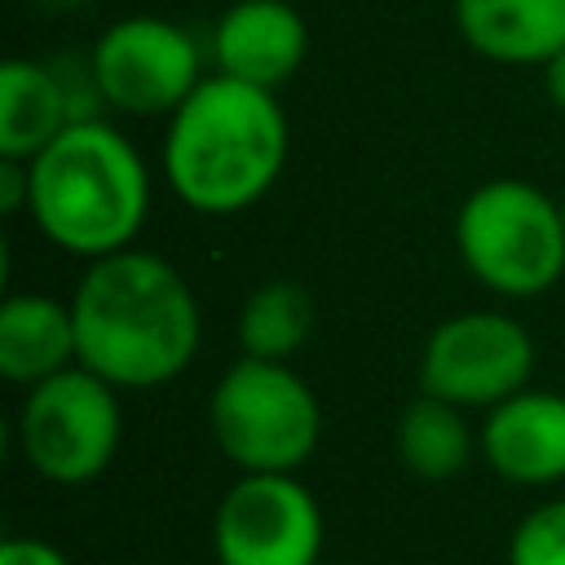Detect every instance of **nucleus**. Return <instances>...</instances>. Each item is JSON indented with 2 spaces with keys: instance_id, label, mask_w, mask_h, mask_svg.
<instances>
[{
  "instance_id": "nucleus-6",
  "label": "nucleus",
  "mask_w": 565,
  "mask_h": 565,
  "mask_svg": "<svg viewBox=\"0 0 565 565\" xmlns=\"http://www.w3.org/2000/svg\"><path fill=\"white\" fill-rule=\"evenodd\" d=\"M119 437V388L79 362L31 384L18 406V450L26 468L53 486L97 481L110 468Z\"/></svg>"
},
{
  "instance_id": "nucleus-20",
  "label": "nucleus",
  "mask_w": 565,
  "mask_h": 565,
  "mask_svg": "<svg viewBox=\"0 0 565 565\" xmlns=\"http://www.w3.org/2000/svg\"><path fill=\"white\" fill-rule=\"evenodd\" d=\"M561 207H565V199H561Z\"/></svg>"
},
{
  "instance_id": "nucleus-13",
  "label": "nucleus",
  "mask_w": 565,
  "mask_h": 565,
  "mask_svg": "<svg viewBox=\"0 0 565 565\" xmlns=\"http://www.w3.org/2000/svg\"><path fill=\"white\" fill-rule=\"evenodd\" d=\"M79 362L71 305L44 291H13L0 300V375L9 384H40Z\"/></svg>"
},
{
  "instance_id": "nucleus-14",
  "label": "nucleus",
  "mask_w": 565,
  "mask_h": 565,
  "mask_svg": "<svg viewBox=\"0 0 565 565\" xmlns=\"http://www.w3.org/2000/svg\"><path fill=\"white\" fill-rule=\"evenodd\" d=\"M66 124H75V115L57 71L9 57L0 66V159L31 163Z\"/></svg>"
},
{
  "instance_id": "nucleus-15",
  "label": "nucleus",
  "mask_w": 565,
  "mask_h": 565,
  "mask_svg": "<svg viewBox=\"0 0 565 565\" xmlns=\"http://www.w3.org/2000/svg\"><path fill=\"white\" fill-rule=\"evenodd\" d=\"M477 433L463 419V406H450L433 393H419L397 419V459L419 481H450L468 468Z\"/></svg>"
},
{
  "instance_id": "nucleus-7",
  "label": "nucleus",
  "mask_w": 565,
  "mask_h": 565,
  "mask_svg": "<svg viewBox=\"0 0 565 565\" xmlns=\"http://www.w3.org/2000/svg\"><path fill=\"white\" fill-rule=\"evenodd\" d=\"M88 75L106 106L137 119L172 115L207 79L194 35L154 13L110 22L88 53Z\"/></svg>"
},
{
  "instance_id": "nucleus-5",
  "label": "nucleus",
  "mask_w": 565,
  "mask_h": 565,
  "mask_svg": "<svg viewBox=\"0 0 565 565\" xmlns=\"http://www.w3.org/2000/svg\"><path fill=\"white\" fill-rule=\"evenodd\" d=\"M207 428L238 472H296L318 450L322 406L287 362L238 358L207 397Z\"/></svg>"
},
{
  "instance_id": "nucleus-16",
  "label": "nucleus",
  "mask_w": 565,
  "mask_h": 565,
  "mask_svg": "<svg viewBox=\"0 0 565 565\" xmlns=\"http://www.w3.org/2000/svg\"><path fill=\"white\" fill-rule=\"evenodd\" d=\"M313 322H318V305L309 287L296 278H269L256 291H247V300L238 305L234 335L243 358L287 362L313 335Z\"/></svg>"
},
{
  "instance_id": "nucleus-2",
  "label": "nucleus",
  "mask_w": 565,
  "mask_h": 565,
  "mask_svg": "<svg viewBox=\"0 0 565 565\" xmlns=\"http://www.w3.org/2000/svg\"><path fill=\"white\" fill-rule=\"evenodd\" d=\"M163 177L203 216H234L260 203L287 163V115L269 88L207 75L163 132Z\"/></svg>"
},
{
  "instance_id": "nucleus-9",
  "label": "nucleus",
  "mask_w": 565,
  "mask_h": 565,
  "mask_svg": "<svg viewBox=\"0 0 565 565\" xmlns=\"http://www.w3.org/2000/svg\"><path fill=\"white\" fill-rule=\"evenodd\" d=\"M322 508L296 472H243L212 512L221 565H322Z\"/></svg>"
},
{
  "instance_id": "nucleus-10",
  "label": "nucleus",
  "mask_w": 565,
  "mask_h": 565,
  "mask_svg": "<svg viewBox=\"0 0 565 565\" xmlns=\"http://www.w3.org/2000/svg\"><path fill=\"white\" fill-rule=\"evenodd\" d=\"M481 459L512 486H552L565 477V397L521 388L486 411L477 433Z\"/></svg>"
},
{
  "instance_id": "nucleus-18",
  "label": "nucleus",
  "mask_w": 565,
  "mask_h": 565,
  "mask_svg": "<svg viewBox=\"0 0 565 565\" xmlns=\"http://www.w3.org/2000/svg\"><path fill=\"white\" fill-rule=\"evenodd\" d=\"M0 565H71V556L44 539H4Z\"/></svg>"
},
{
  "instance_id": "nucleus-19",
  "label": "nucleus",
  "mask_w": 565,
  "mask_h": 565,
  "mask_svg": "<svg viewBox=\"0 0 565 565\" xmlns=\"http://www.w3.org/2000/svg\"><path fill=\"white\" fill-rule=\"evenodd\" d=\"M543 93H547V102L565 115V49L543 62Z\"/></svg>"
},
{
  "instance_id": "nucleus-17",
  "label": "nucleus",
  "mask_w": 565,
  "mask_h": 565,
  "mask_svg": "<svg viewBox=\"0 0 565 565\" xmlns=\"http://www.w3.org/2000/svg\"><path fill=\"white\" fill-rule=\"evenodd\" d=\"M508 565H565V499H547L516 521Z\"/></svg>"
},
{
  "instance_id": "nucleus-12",
  "label": "nucleus",
  "mask_w": 565,
  "mask_h": 565,
  "mask_svg": "<svg viewBox=\"0 0 565 565\" xmlns=\"http://www.w3.org/2000/svg\"><path fill=\"white\" fill-rule=\"evenodd\" d=\"M463 44L503 66H543L565 49V0H455Z\"/></svg>"
},
{
  "instance_id": "nucleus-1",
  "label": "nucleus",
  "mask_w": 565,
  "mask_h": 565,
  "mask_svg": "<svg viewBox=\"0 0 565 565\" xmlns=\"http://www.w3.org/2000/svg\"><path fill=\"white\" fill-rule=\"evenodd\" d=\"M79 366L115 388H159L199 353V300L177 265L124 247L88 260L75 296Z\"/></svg>"
},
{
  "instance_id": "nucleus-3",
  "label": "nucleus",
  "mask_w": 565,
  "mask_h": 565,
  "mask_svg": "<svg viewBox=\"0 0 565 565\" xmlns=\"http://www.w3.org/2000/svg\"><path fill=\"white\" fill-rule=\"evenodd\" d=\"M31 221L84 260L132 247L150 212V172L137 146L106 119L66 124L31 163Z\"/></svg>"
},
{
  "instance_id": "nucleus-11",
  "label": "nucleus",
  "mask_w": 565,
  "mask_h": 565,
  "mask_svg": "<svg viewBox=\"0 0 565 565\" xmlns=\"http://www.w3.org/2000/svg\"><path fill=\"white\" fill-rule=\"evenodd\" d=\"M305 53H309V26L287 0H234L212 31L216 75L269 93L300 71Z\"/></svg>"
},
{
  "instance_id": "nucleus-4",
  "label": "nucleus",
  "mask_w": 565,
  "mask_h": 565,
  "mask_svg": "<svg viewBox=\"0 0 565 565\" xmlns=\"http://www.w3.org/2000/svg\"><path fill=\"white\" fill-rule=\"evenodd\" d=\"M455 247L486 291L543 296L565 274V207L521 177H490L459 203Z\"/></svg>"
},
{
  "instance_id": "nucleus-8",
  "label": "nucleus",
  "mask_w": 565,
  "mask_h": 565,
  "mask_svg": "<svg viewBox=\"0 0 565 565\" xmlns=\"http://www.w3.org/2000/svg\"><path fill=\"white\" fill-rule=\"evenodd\" d=\"M534 340L499 309H463L441 318L419 349V393L450 406H499L503 397L530 388Z\"/></svg>"
}]
</instances>
